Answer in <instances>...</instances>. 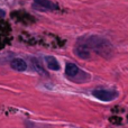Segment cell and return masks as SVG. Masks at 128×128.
Returning a JSON list of instances; mask_svg holds the SVG:
<instances>
[{
	"instance_id": "1",
	"label": "cell",
	"mask_w": 128,
	"mask_h": 128,
	"mask_svg": "<svg viewBox=\"0 0 128 128\" xmlns=\"http://www.w3.org/2000/svg\"><path fill=\"white\" fill-rule=\"evenodd\" d=\"M78 42L81 43L82 46L86 47L89 51L92 50L104 58H110L114 54L112 44L107 38L101 37V36L91 35L89 37H81L79 38Z\"/></svg>"
},
{
	"instance_id": "2",
	"label": "cell",
	"mask_w": 128,
	"mask_h": 128,
	"mask_svg": "<svg viewBox=\"0 0 128 128\" xmlns=\"http://www.w3.org/2000/svg\"><path fill=\"white\" fill-rule=\"evenodd\" d=\"M65 75L71 80H74L78 83H81V82L86 81L89 78V75L86 72L81 71L78 68L76 64L74 63H66L65 65Z\"/></svg>"
},
{
	"instance_id": "3",
	"label": "cell",
	"mask_w": 128,
	"mask_h": 128,
	"mask_svg": "<svg viewBox=\"0 0 128 128\" xmlns=\"http://www.w3.org/2000/svg\"><path fill=\"white\" fill-rule=\"evenodd\" d=\"M92 96L101 101H114L118 97V92L115 90H106V89H97L92 91Z\"/></svg>"
},
{
	"instance_id": "4",
	"label": "cell",
	"mask_w": 128,
	"mask_h": 128,
	"mask_svg": "<svg viewBox=\"0 0 128 128\" xmlns=\"http://www.w3.org/2000/svg\"><path fill=\"white\" fill-rule=\"evenodd\" d=\"M10 66L12 70L18 71V72H24L27 70V63L25 62L22 58H16L10 62Z\"/></svg>"
},
{
	"instance_id": "5",
	"label": "cell",
	"mask_w": 128,
	"mask_h": 128,
	"mask_svg": "<svg viewBox=\"0 0 128 128\" xmlns=\"http://www.w3.org/2000/svg\"><path fill=\"white\" fill-rule=\"evenodd\" d=\"M35 4H38V8L42 9V11L44 10H55L56 9V4H53L51 0H34Z\"/></svg>"
},
{
	"instance_id": "6",
	"label": "cell",
	"mask_w": 128,
	"mask_h": 128,
	"mask_svg": "<svg viewBox=\"0 0 128 128\" xmlns=\"http://www.w3.org/2000/svg\"><path fill=\"white\" fill-rule=\"evenodd\" d=\"M45 63H46L47 68L52 71H58L61 68V65H60V63H58V61L52 55L45 56Z\"/></svg>"
},
{
	"instance_id": "7",
	"label": "cell",
	"mask_w": 128,
	"mask_h": 128,
	"mask_svg": "<svg viewBox=\"0 0 128 128\" xmlns=\"http://www.w3.org/2000/svg\"><path fill=\"white\" fill-rule=\"evenodd\" d=\"M74 53L76 54V56L79 58H82V60H86V58H90V51H89L86 47L82 46V45H78L74 50Z\"/></svg>"
},
{
	"instance_id": "8",
	"label": "cell",
	"mask_w": 128,
	"mask_h": 128,
	"mask_svg": "<svg viewBox=\"0 0 128 128\" xmlns=\"http://www.w3.org/2000/svg\"><path fill=\"white\" fill-rule=\"evenodd\" d=\"M32 63H33V66H34V70L37 71V73H40V74L42 75H46V72H45L44 68H43L42 65H40V63L38 62L37 60H36L35 58H32Z\"/></svg>"
},
{
	"instance_id": "9",
	"label": "cell",
	"mask_w": 128,
	"mask_h": 128,
	"mask_svg": "<svg viewBox=\"0 0 128 128\" xmlns=\"http://www.w3.org/2000/svg\"><path fill=\"white\" fill-rule=\"evenodd\" d=\"M4 15H6V14H4V10H1V9H0V16H2V17H4Z\"/></svg>"
}]
</instances>
